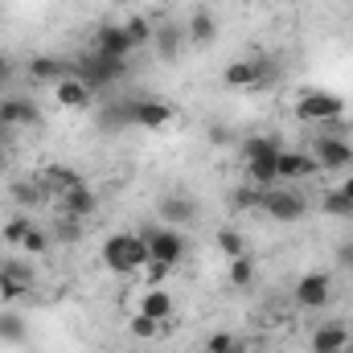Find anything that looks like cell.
<instances>
[{"instance_id":"cell-27","label":"cell","mask_w":353,"mask_h":353,"mask_svg":"<svg viewBox=\"0 0 353 353\" xmlns=\"http://www.w3.org/2000/svg\"><path fill=\"white\" fill-rule=\"evenodd\" d=\"M226 279H230V288H251V283H255V259H251V255L230 259V267H226Z\"/></svg>"},{"instance_id":"cell-1","label":"cell","mask_w":353,"mask_h":353,"mask_svg":"<svg viewBox=\"0 0 353 353\" xmlns=\"http://www.w3.org/2000/svg\"><path fill=\"white\" fill-rule=\"evenodd\" d=\"M99 255H103V267H107L111 275H136V271H144V263L152 259V255H148V243H144L140 234H132V230L107 234Z\"/></svg>"},{"instance_id":"cell-30","label":"cell","mask_w":353,"mask_h":353,"mask_svg":"<svg viewBox=\"0 0 353 353\" xmlns=\"http://www.w3.org/2000/svg\"><path fill=\"white\" fill-rule=\"evenodd\" d=\"M29 230H33V222H29V218H12V222H4V226H0V243H8V247H21Z\"/></svg>"},{"instance_id":"cell-13","label":"cell","mask_w":353,"mask_h":353,"mask_svg":"<svg viewBox=\"0 0 353 353\" xmlns=\"http://www.w3.org/2000/svg\"><path fill=\"white\" fill-rule=\"evenodd\" d=\"M157 222L176 226V230L193 226V222H197V205H193V197H189V193H165V197L157 201Z\"/></svg>"},{"instance_id":"cell-19","label":"cell","mask_w":353,"mask_h":353,"mask_svg":"<svg viewBox=\"0 0 353 353\" xmlns=\"http://www.w3.org/2000/svg\"><path fill=\"white\" fill-rule=\"evenodd\" d=\"M136 312L152 316L157 325H169V321H173V312H176V304H173V296H169V288H144V296H140Z\"/></svg>"},{"instance_id":"cell-26","label":"cell","mask_w":353,"mask_h":353,"mask_svg":"<svg viewBox=\"0 0 353 353\" xmlns=\"http://www.w3.org/2000/svg\"><path fill=\"white\" fill-rule=\"evenodd\" d=\"M321 214H329V218H353V201L341 189H325L321 193Z\"/></svg>"},{"instance_id":"cell-45","label":"cell","mask_w":353,"mask_h":353,"mask_svg":"<svg viewBox=\"0 0 353 353\" xmlns=\"http://www.w3.org/2000/svg\"><path fill=\"white\" fill-rule=\"evenodd\" d=\"M239 353H247V350H239Z\"/></svg>"},{"instance_id":"cell-16","label":"cell","mask_w":353,"mask_h":353,"mask_svg":"<svg viewBox=\"0 0 353 353\" xmlns=\"http://www.w3.org/2000/svg\"><path fill=\"white\" fill-rule=\"evenodd\" d=\"M94 99H99V94H94L79 74H70V79H62V83L54 87V103H58V107H66V111H90V107H94Z\"/></svg>"},{"instance_id":"cell-24","label":"cell","mask_w":353,"mask_h":353,"mask_svg":"<svg viewBox=\"0 0 353 353\" xmlns=\"http://www.w3.org/2000/svg\"><path fill=\"white\" fill-rule=\"evenodd\" d=\"M222 83H226L230 90H251V87H259L255 58H239V62H230V66L222 70Z\"/></svg>"},{"instance_id":"cell-20","label":"cell","mask_w":353,"mask_h":353,"mask_svg":"<svg viewBox=\"0 0 353 353\" xmlns=\"http://www.w3.org/2000/svg\"><path fill=\"white\" fill-rule=\"evenodd\" d=\"M8 197H12L21 210H37V205H46V201H50V193H46V185L37 181V173H33V176H17V181L8 185Z\"/></svg>"},{"instance_id":"cell-42","label":"cell","mask_w":353,"mask_h":353,"mask_svg":"<svg viewBox=\"0 0 353 353\" xmlns=\"http://www.w3.org/2000/svg\"><path fill=\"white\" fill-rule=\"evenodd\" d=\"M288 4H308V0H288Z\"/></svg>"},{"instance_id":"cell-22","label":"cell","mask_w":353,"mask_h":353,"mask_svg":"<svg viewBox=\"0 0 353 353\" xmlns=\"http://www.w3.org/2000/svg\"><path fill=\"white\" fill-rule=\"evenodd\" d=\"M279 148H283V144H279L275 136H267V132H255V136H243V140H239L243 165H251V161H275Z\"/></svg>"},{"instance_id":"cell-31","label":"cell","mask_w":353,"mask_h":353,"mask_svg":"<svg viewBox=\"0 0 353 353\" xmlns=\"http://www.w3.org/2000/svg\"><path fill=\"white\" fill-rule=\"evenodd\" d=\"M239 350H243V341L234 333H226V329H218V333L205 337V353H239Z\"/></svg>"},{"instance_id":"cell-4","label":"cell","mask_w":353,"mask_h":353,"mask_svg":"<svg viewBox=\"0 0 353 353\" xmlns=\"http://www.w3.org/2000/svg\"><path fill=\"white\" fill-rule=\"evenodd\" d=\"M74 74H79L94 94H111V90L119 87V79L128 74V62H119V58H103V54L87 50L83 58H74Z\"/></svg>"},{"instance_id":"cell-32","label":"cell","mask_w":353,"mask_h":353,"mask_svg":"<svg viewBox=\"0 0 353 353\" xmlns=\"http://www.w3.org/2000/svg\"><path fill=\"white\" fill-rule=\"evenodd\" d=\"M128 33H132L136 50H148V46H152V33H157V25H152V21H144V17H132V21H128Z\"/></svg>"},{"instance_id":"cell-8","label":"cell","mask_w":353,"mask_h":353,"mask_svg":"<svg viewBox=\"0 0 353 353\" xmlns=\"http://www.w3.org/2000/svg\"><path fill=\"white\" fill-rule=\"evenodd\" d=\"M128 119H132V128H144V132H161V128H169L176 119V107L169 99H152V94H144V99H128Z\"/></svg>"},{"instance_id":"cell-39","label":"cell","mask_w":353,"mask_h":353,"mask_svg":"<svg viewBox=\"0 0 353 353\" xmlns=\"http://www.w3.org/2000/svg\"><path fill=\"white\" fill-rule=\"evenodd\" d=\"M8 140H12V128H8V123H4V119H0V148H4V144H8Z\"/></svg>"},{"instance_id":"cell-43","label":"cell","mask_w":353,"mask_h":353,"mask_svg":"<svg viewBox=\"0 0 353 353\" xmlns=\"http://www.w3.org/2000/svg\"><path fill=\"white\" fill-rule=\"evenodd\" d=\"M329 353H350V350H329Z\"/></svg>"},{"instance_id":"cell-12","label":"cell","mask_w":353,"mask_h":353,"mask_svg":"<svg viewBox=\"0 0 353 353\" xmlns=\"http://www.w3.org/2000/svg\"><path fill=\"white\" fill-rule=\"evenodd\" d=\"M25 74H29V83H37V87H58L62 79H70V74H74V62L54 58V54H37V58H29Z\"/></svg>"},{"instance_id":"cell-44","label":"cell","mask_w":353,"mask_h":353,"mask_svg":"<svg viewBox=\"0 0 353 353\" xmlns=\"http://www.w3.org/2000/svg\"><path fill=\"white\" fill-rule=\"evenodd\" d=\"M128 353H140V350H128Z\"/></svg>"},{"instance_id":"cell-34","label":"cell","mask_w":353,"mask_h":353,"mask_svg":"<svg viewBox=\"0 0 353 353\" xmlns=\"http://www.w3.org/2000/svg\"><path fill=\"white\" fill-rule=\"evenodd\" d=\"M79 239H83V222H74V218H62V214H58L54 243H79Z\"/></svg>"},{"instance_id":"cell-15","label":"cell","mask_w":353,"mask_h":353,"mask_svg":"<svg viewBox=\"0 0 353 353\" xmlns=\"http://www.w3.org/2000/svg\"><path fill=\"white\" fill-rule=\"evenodd\" d=\"M58 214H62V218H74V222H87V218L99 214V193H94L90 185H79V189L62 193V197H58Z\"/></svg>"},{"instance_id":"cell-38","label":"cell","mask_w":353,"mask_h":353,"mask_svg":"<svg viewBox=\"0 0 353 353\" xmlns=\"http://www.w3.org/2000/svg\"><path fill=\"white\" fill-rule=\"evenodd\" d=\"M337 267H341V271H353V239H345V243L337 247Z\"/></svg>"},{"instance_id":"cell-7","label":"cell","mask_w":353,"mask_h":353,"mask_svg":"<svg viewBox=\"0 0 353 353\" xmlns=\"http://www.w3.org/2000/svg\"><path fill=\"white\" fill-rule=\"evenodd\" d=\"M140 239L148 243V255H152V259H161V263H169V267H181V259H185V247H189L185 230L165 226V222L144 226V230H140Z\"/></svg>"},{"instance_id":"cell-3","label":"cell","mask_w":353,"mask_h":353,"mask_svg":"<svg viewBox=\"0 0 353 353\" xmlns=\"http://www.w3.org/2000/svg\"><path fill=\"white\" fill-rule=\"evenodd\" d=\"M259 214L279 226H292L308 214V197L292 185H271V189H259Z\"/></svg>"},{"instance_id":"cell-11","label":"cell","mask_w":353,"mask_h":353,"mask_svg":"<svg viewBox=\"0 0 353 353\" xmlns=\"http://www.w3.org/2000/svg\"><path fill=\"white\" fill-rule=\"evenodd\" d=\"M275 173H279V185H292V181L316 176L321 173V165H316V157L304 152V148H279V157H275Z\"/></svg>"},{"instance_id":"cell-21","label":"cell","mask_w":353,"mask_h":353,"mask_svg":"<svg viewBox=\"0 0 353 353\" xmlns=\"http://www.w3.org/2000/svg\"><path fill=\"white\" fill-rule=\"evenodd\" d=\"M185 41H189V37H185V25H176V21H161L157 33H152V50H157L165 62H173Z\"/></svg>"},{"instance_id":"cell-6","label":"cell","mask_w":353,"mask_h":353,"mask_svg":"<svg viewBox=\"0 0 353 353\" xmlns=\"http://www.w3.org/2000/svg\"><path fill=\"white\" fill-rule=\"evenodd\" d=\"M33 288H37V267L29 263V255H12L0 263V300L4 304H21Z\"/></svg>"},{"instance_id":"cell-17","label":"cell","mask_w":353,"mask_h":353,"mask_svg":"<svg viewBox=\"0 0 353 353\" xmlns=\"http://www.w3.org/2000/svg\"><path fill=\"white\" fill-rule=\"evenodd\" d=\"M350 325H341V321H325V325H316L312 329V337H308V350L312 353H329V350H350Z\"/></svg>"},{"instance_id":"cell-14","label":"cell","mask_w":353,"mask_h":353,"mask_svg":"<svg viewBox=\"0 0 353 353\" xmlns=\"http://www.w3.org/2000/svg\"><path fill=\"white\" fill-rule=\"evenodd\" d=\"M0 119L17 132V128H33L41 119V107L29 99V94H4L0 99Z\"/></svg>"},{"instance_id":"cell-40","label":"cell","mask_w":353,"mask_h":353,"mask_svg":"<svg viewBox=\"0 0 353 353\" xmlns=\"http://www.w3.org/2000/svg\"><path fill=\"white\" fill-rule=\"evenodd\" d=\"M337 189H341V193H345V197H350V201H353V173L345 176V181H341V185H337Z\"/></svg>"},{"instance_id":"cell-41","label":"cell","mask_w":353,"mask_h":353,"mask_svg":"<svg viewBox=\"0 0 353 353\" xmlns=\"http://www.w3.org/2000/svg\"><path fill=\"white\" fill-rule=\"evenodd\" d=\"M4 83H8V58L0 54V87H4Z\"/></svg>"},{"instance_id":"cell-36","label":"cell","mask_w":353,"mask_h":353,"mask_svg":"<svg viewBox=\"0 0 353 353\" xmlns=\"http://www.w3.org/2000/svg\"><path fill=\"white\" fill-rule=\"evenodd\" d=\"M173 271L176 267L161 263V259H148V263H144V283H148V288H165V279H169Z\"/></svg>"},{"instance_id":"cell-33","label":"cell","mask_w":353,"mask_h":353,"mask_svg":"<svg viewBox=\"0 0 353 353\" xmlns=\"http://www.w3.org/2000/svg\"><path fill=\"white\" fill-rule=\"evenodd\" d=\"M255 70H259V87H271V83H279V74H283V66H279L271 54H259V58H255Z\"/></svg>"},{"instance_id":"cell-28","label":"cell","mask_w":353,"mask_h":353,"mask_svg":"<svg viewBox=\"0 0 353 353\" xmlns=\"http://www.w3.org/2000/svg\"><path fill=\"white\" fill-rule=\"evenodd\" d=\"M214 243H218V251H222L226 259H239V255H247V239H243L239 230H230V226H222V230L214 234Z\"/></svg>"},{"instance_id":"cell-5","label":"cell","mask_w":353,"mask_h":353,"mask_svg":"<svg viewBox=\"0 0 353 353\" xmlns=\"http://www.w3.org/2000/svg\"><path fill=\"white\" fill-rule=\"evenodd\" d=\"M296 119L321 123V128L337 123V119H345V99L325 87H308V90H300V99H296Z\"/></svg>"},{"instance_id":"cell-35","label":"cell","mask_w":353,"mask_h":353,"mask_svg":"<svg viewBox=\"0 0 353 353\" xmlns=\"http://www.w3.org/2000/svg\"><path fill=\"white\" fill-rule=\"evenodd\" d=\"M161 329H165V325H157V321H152V316H144V312H136V316H132V337H140V341L161 337Z\"/></svg>"},{"instance_id":"cell-10","label":"cell","mask_w":353,"mask_h":353,"mask_svg":"<svg viewBox=\"0 0 353 353\" xmlns=\"http://www.w3.org/2000/svg\"><path fill=\"white\" fill-rule=\"evenodd\" d=\"M90 50L94 54H103V58H119V62H128L132 54H136V41H132V33H128V25H99L94 29V37H90Z\"/></svg>"},{"instance_id":"cell-25","label":"cell","mask_w":353,"mask_h":353,"mask_svg":"<svg viewBox=\"0 0 353 353\" xmlns=\"http://www.w3.org/2000/svg\"><path fill=\"white\" fill-rule=\"evenodd\" d=\"M0 341H4V345H25V341H29V325H25V316H21L12 304L0 308Z\"/></svg>"},{"instance_id":"cell-37","label":"cell","mask_w":353,"mask_h":353,"mask_svg":"<svg viewBox=\"0 0 353 353\" xmlns=\"http://www.w3.org/2000/svg\"><path fill=\"white\" fill-rule=\"evenodd\" d=\"M205 140H210L214 148H230V144H234V132L222 128V123H214V128H205Z\"/></svg>"},{"instance_id":"cell-23","label":"cell","mask_w":353,"mask_h":353,"mask_svg":"<svg viewBox=\"0 0 353 353\" xmlns=\"http://www.w3.org/2000/svg\"><path fill=\"white\" fill-rule=\"evenodd\" d=\"M185 37H189V46H214V37H218V21H214V12H210V8L189 12Z\"/></svg>"},{"instance_id":"cell-18","label":"cell","mask_w":353,"mask_h":353,"mask_svg":"<svg viewBox=\"0 0 353 353\" xmlns=\"http://www.w3.org/2000/svg\"><path fill=\"white\" fill-rule=\"evenodd\" d=\"M37 181L46 185V193H50V197H62V193H70V189L87 185L83 173H79V169H70V165H46V169L37 173Z\"/></svg>"},{"instance_id":"cell-2","label":"cell","mask_w":353,"mask_h":353,"mask_svg":"<svg viewBox=\"0 0 353 353\" xmlns=\"http://www.w3.org/2000/svg\"><path fill=\"white\" fill-rule=\"evenodd\" d=\"M308 144H312L308 152L316 157L321 173H350V165H353V144L345 140V128H341V119H337V123H325V128H321V136H312Z\"/></svg>"},{"instance_id":"cell-29","label":"cell","mask_w":353,"mask_h":353,"mask_svg":"<svg viewBox=\"0 0 353 353\" xmlns=\"http://www.w3.org/2000/svg\"><path fill=\"white\" fill-rule=\"evenodd\" d=\"M50 243H54V234H50V230H41V226H33V230L25 234L21 251H25L29 259H37V255H46V251H50Z\"/></svg>"},{"instance_id":"cell-9","label":"cell","mask_w":353,"mask_h":353,"mask_svg":"<svg viewBox=\"0 0 353 353\" xmlns=\"http://www.w3.org/2000/svg\"><path fill=\"white\" fill-rule=\"evenodd\" d=\"M292 300H296V308H308V312L325 308V304L333 300V279H329V271H304V275L296 279V288H292Z\"/></svg>"}]
</instances>
